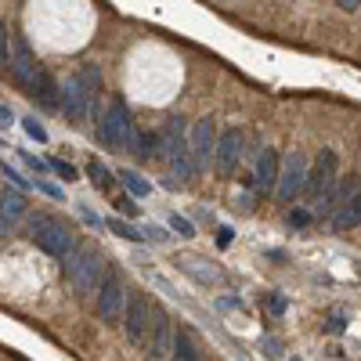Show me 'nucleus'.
Listing matches in <instances>:
<instances>
[{"mask_svg": "<svg viewBox=\"0 0 361 361\" xmlns=\"http://www.w3.org/2000/svg\"><path fill=\"white\" fill-rule=\"evenodd\" d=\"M29 228H33V243L47 253V257H58V260H69L76 250H80V243H76V235L62 224V221H54V217H33L29 221Z\"/></svg>", "mask_w": 361, "mask_h": 361, "instance_id": "f03ea898", "label": "nucleus"}, {"mask_svg": "<svg viewBox=\"0 0 361 361\" xmlns=\"http://www.w3.org/2000/svg\"><path fill=\"white\" fill-rule=\"evenodd\" d=\"M231 238H235V231H231L228 224H221V228H217V246L228 250V246H231Z\"/></svg>", "mask_w": 361, "mask_h": 361, "instance_id": "e433bc0d", "label": "nucleus"}, {"mask_svg": "<svg viewBox=\"0 0 361 361\" xmlns=\"http://www.w3.org/2000/svg\"><path fill=\"white\" fill-rule=\"evenodd\" d=\"M347 329V314L343 311H336V314H329V322H325V333H333V336H340Z\"/></svg>", "mask_w": 361, "mask_h": 361, "instance_id": "c85d7f7f", "label": "nucleus"}, {"mask_svg": "<svg viewBox=\"0 0 361 361\" xmlns=\"http://www.w3.org/2000/svg\"><path fill=\"white\" fill-rule=\"evenodd\" d=\"M22 130H25L29 137H33L37 145H47V127L40 123L37 116H22Z\"/></svg>", "mask_w": 361, "mask_h": 361, "instance_id": "b1692460", "label": "nucleus"}, {"mask_svg": "<svg viewBox=\"0 0 361 361\" xmlns=\"http://www.w3.org/2000/svg\"><path fill=\"white\" fill-rule=\"evenodd\" d=\"M116 180H123V188H127L134 199H148V195H152V180H145V177H141L137 170H130V166L119 170Z\"/></svg>", "mask_w": 361, "mask_h": 361, "instance_id": "aec40b11", "label": "nucleus"}, {"mask_svg": "<svg viewBox=\"0 0 361 361\" xmlns=\"http://www.w3.org/2000/svg\"><path fill=\"white\" fill-rule=\"evenodd\" d=\"M109 231L112 235H119V238H127V243H145V231L141 228H134L130 221H123V217H112L109 221Z\"/></svg>", "mask_w": 361, "mask_h": 361, "instance_id": "4be33fe9", "label": "nucleus"}, {"mask_svg": "<svg viewBox=\"0 0 361 361\" xmlns=\"http://www.w3.org/2000/svg\"><path fill=\"white\" fill-rule=\"evenodd\" d=\"M90 98H94V94H90V90H87L76 76H69L66 87H62V112L73 119V123H83L87 109H90Z\"/></svg>", "mask_w": 361, "mask_h": 361, "instance_id": "4468645a", "label": "nucleus"}, {"mask_svg": "<svg viewBox=\"0 0 361 361\" xmlns=\"http://www.w3.org/2000/svg\"><path fill=\"white\" fill-rule=\"evenodd\" d=\"M37 188H40V192H44L47 199H54V202H62V199H66V188L51 185V180H40V177H37Z\"/></svg>", "mask_w": 361, "mask_h": 361, "instance_id": "c756f323", "label": "nucleus"}, {"mask_svg": "<svg viewBox=\"0 0 361 361\" xmlns=\"http://www.w3.org/2000/svg\"><path fill=\"white\" fill-rule=\"evenodd\" d=\"M11 123H15V112L8 105H0V127H11Z\"/></svg>", "mask_w": 361, "mask_h": 361, "instance_id": "4c0bfd02", "label": "nucleus"}, {"mask_svg": "<svg viewBox=\"0 0 361 361\" xmlns=\"http://www.w3.org/2000/svg\"><path fill=\"white\" fill-rule=\"evenodd\" d=\"M243 156H246V134L238 130V127H228V130H221V137H217V148H214V170H217V173L228 180V177L238 170Z\"/></svg>", "mask_w": 361, "mask_h": 361, "instance_id": "423d86ee", "label": "nucleus"}, {"mask_svg": "<svg viewBox=\"0 0 361 361\" xmlns=\"http://www.w3.org/2000/svg\"><path fill=\"white\" fill-rule=\"evenodd\" d=\"M279 170H282V156L275 152V148H260L257 166H253V188H257L260 195H275Z\"/></svg>", "mask_w": 361, "mask_h": 361, "instance_id": "9b49d317", "label": "nucleus"}, {"mask_svg": "<svg viewBox=\"0 0 361 361\" xmlns=\"http://www.w3.org/2000/svg\"><path fill=\"white\" fill-rule=\"evenodd\" d=\"M0 69H11V40H8L4 22H0Z\"/></svg>", "mask_w": 361, "mask_h": 361, "instance_id": "cd10ccee", "label": "nucleus"}, {"mask_svg": "<svg viewBox=\"0 0 361 361\" xmlns=\"http://www.w3.org/2000/svg\"><path fill=\"white\" fill-rule=\"evenodd\" d=\"M217 123L214 119H199V123H192V137H188V145H192V159H195V166H199V173L209 166V159H214V148H217Z\"/></svg>", "mask_w": 361, "mask_h": 361, "instance_id": "9d476101", "label": "nucleus"}, {"mask_svg": "<svg viewBox=\"0 0 361 361\" xmlns=\"http://www.w3.org/2000/svg\"><path fill=\"white\" fill-rule=\"evenodd\" d=\"M148 333H152V340H148V357L159 361V357H170V343H173V322L163 307H152V325H148Z\"/></svg>", "mask_w": 361, "mask_h": 361, "instance_id": "f8f14e48", "label": "nucleus"}, {"mask_svg": "<svg viewBox=\"0 0 361 361\" xmlns=\"http://www.w3.org/2000/svg\"><path fill=\"white\" fill-rule=\"evenodd\" d=\"M62 271H66V279L73 282V289L87 300V296H94L102 279H105V267H102V257L94 250H76L69 260H62Z\"/></svg>", "mask_w": 361, "mask_h": 361, "instance_id": "7ed1b4c3", "label": "nucleus"}, {"mask_svg": "<svg viewBox=\"0 0 361 361\" xmlns=\"http://www.w3.org/2000/svg\"><path fill=\"white\" fill-rule=\"evenodd\" d=\"M76 80L90 90V94H98L102 90V69L94 66V62H87V66H80V73H76Z\"/></svg>", "mask_w": 361, "mask_h": 361, "instance_id": "5701e85b", "label": "nucleus"}, {"mask_svg": "<svg viewBox=\"0 0 361 361\" xmlns=\"http://www.w3.org/2000/svg\"><path fill=\"white\" fill-rule=\"evenodd\" d=\"M116 209H119V217H137V214H141L137 202H134V195H130V199H116Z\"/></svg>", "mask_w": 361, "mask_h": 361, "instance_id": "473e14b6", "label": "nucleus"}, {"mask_svg": "<svg viewBox=\"0 0 361 361\" xmlns=\"http://www.w3.org/2000/svg\"><path fill=\"white\" fill-rule=\"evenodd\" d=\"M170 231H173V235H180V238H195V224H192L188 217H180V214H173V217H170Z\"/></svg>", "mask_w": 361, "mask_h": 361, "instance_id": "393cba45", "label": "nucleus"}, {"mask_svg": "<svg viewBox=\"0 0 361 361\" xmlns=\"http://www.w3.org/2000/svg\"><path fill=\"white\" fill-rule=\"evenodd\" d=\"M141 231H145V243H170L166 228H156V224H148V228H141Z\"/></svg>", "mask_w": 361, "mask_h": 361, "instance_id": "7c9ffc66", "label": "nucleus"}, {"mask_svg": "<svg viewBox=\"0 0 361 361\" xmlns=\"http://www.w3.org/2000/svg\"><path fill=\"white\" fill-rule=\"evenodd\" d=\"M22 217H25V199H22V192H4V195H0V238H4Z\"/></svg>", "mask_w": 361, "mask_h": 361, "instance_id": "f3484780", "label": "nucleus"}, {"mask_svg": "<svg viewBox=\"0 0 361 361\" xmlns=\"http://www.w3.org/2000/svg\"><path fill=\"white\" fill-rule=\"evenodd\" d=\"M37 54L33 51H29V44L22 40V37H15L11 40V76L22 83V87H29V83H33V76H37Z\"/></svg>", "mask_w": 361, "mask_h": 361, "instance_id": "dca6fc26", "label": "nucleus"}, {"mask_svg": "<svg viewBox=\"0 0 361 361\" xmlns=\"http://www.w3.org/2000/svg\"><path fill=\"white\" fill-rule=\"evenodd\" d=\"M307 170L311 163L300 156V152H289L282 159V170H279V185H275V199L279 202H296L307 188Z\"/></svg>", "mask_w": 361, "mask_h": 361, "instance_id": "39448f33", "label": "nucleus"}, {"mask_svg": "<svg viewBox=\"0 0 361 361\" xmlns=\"http://www.w3.org/2000/svg\"><path fill=\"white\" fill-rule=\"evenodd\" d=\"M80 217H83V221H87L90 228H94V231H98V228H105V221H102V217H98V214H94V209H90V206H80Z\"/></svg>", "mask_w": 361, "mask_h": 361, "instance_id": "72a5a7b5", "label": "nucleus"}, {"mask_svg": "<svg viewBox=\"0 0 361 361\" xmlns=\"http://www.w3.org/2000/svg\"><path fill=\"white\" fill-rule=\"evenodd\" d=\"M18 156H22V163H25L29 170H37V173H44V170H47V163H44V159H37V156H29V152H18Z\"/></svg>", "mask_w": 361, "mask_h": 361, "instance_id": "c9c22d12", "label": "nucleus"}, {"mask_svg": "<svg viewBox=\"0 0 361 361\" xmlns=\"http://www.w3.org/2000/svg\"><path fill=\"white\" fill-rule=\"evenodd\" d=\"M47 170H54L62 180H76V177H80V170H76L73 163H66V159H47Z\"/></svg>", "mask_w": 361, "mask_h": 361, "instance_id": "a878e982", "label": "nucleus"}, {"mask_svg": "<svg viewBox=\"0 0 361 361\" xmlns=\"http://www.w3.org/2000/svg\"><path fill=\"white\" fill-rule=\"evenodd\" d=\"M25 90H29V98H33L40 109H47V112H58V109H62V87H58V80H54L47 69H37L33 83H29Z\"/></svg>", "mask_w": 361, "mask_h": 361, "instance_id": "ddd939ff", "label": "nucleus"}, {"mask_svg": "<svg viewBox=\"0 0 361 361\" xmlns=\"http://www.w3.org/2000/svg\"><path fill=\"white\" fill-rule=\"evenodd\" d=\"M87 177H90V185H94L98 192H109L112 180H116V173H112L102 159H90V163H87Z\"/></svg>", "mask_w": 361, "mask_h": 361, "instance_id": "412c9836", "label": "nucleus"}, {"mask_svg": "<svg viewBox=\"0 0 361 361\" xmlns=\"http://www.w3.org/2000/svg\"><path fill=\"white\" fill-rule=\"evenodd\" d=\"M289 224H293V228H307V224H311V214H307V209H293Z\"/></svg>", "mask_w": 361, "mask_h": 361, "instance_id": "f704fd0d", "label": "nucleus"}, {"mask_svg": "<svg viewBox=\"0 0 361 361\" xmlns=\"http://www.w3.org/2000/svg\"><path fill=\"white\" fill-rule=\"evenodd\" d=\"M264 307H267L271 314H286V296H282V293H271V296L264 300Z\"/></svg>", "mask_w": 361, "mask_h": 361, "instance_id": "2f4dec72", "label": "nucleus"}, {"mask_svg": "<svg viewBox=\"0 0 361 361\" xmlns=\"http://www.w3.org/2000/svg\"><path fill=\"white\" fill-rule=\"evenodd\" d=\"M148 325H152V307H148L145 293H127V304H123V333L134 347L145 343L148 336Z\"/></svg>", "mask_w": 361, "mask_h": 361, "instance_id": "0eeeda50", "label": "nucleus"}, {"mask_svg": "<svg viewBox=\"0 0 361 361\" xmlns=\"http://www.w3.org/2000/svg\"><path fill=\"white\" fill-rule=\"evenodd\" d=\"M0 170H4V177H8V180H11V185H15V188H18V192H29V188H33V180H25V177H22V173H18V170H15V166H8V163H4V159H0Z\"/></svg>", "mask_w": 361, "mask_h": 361, "instance_id": "bb28decb", "label": "nucleus"}, {"mask_svg": "<svg viewBox=\"0 0 361 361\" xmlns=\"http://www.w3.org/2000/svg\"><path fill=\"white\" fill-rule=\"evenodd\" d=\"M94 304H98V318L105 325H116V322H123V304H127V289L123 282H119L116 275H105L98 293H94Z\"/></svg>", "mask_w": 361, "mask_h": 361, "instance_id": "6e6552de", "label": "nucleus"}, {"mask_svg": "<svg viewBox=\"0 0 361 361\" xmlns=\"http://www.w3.org/2000/svg\"><path fill=\"white\" fill-rule=\"evenodd\" d=\"M336 4H340V11H357L361 0H336Z\"/></svg>", "mask_w": 361, "mask_h": 361, "instance_id": "58836bf2", "label": "nucleus"}, {"mask_svg": "<svg viewBox=\"0 0 361 361\" xmlns=\"http://www.w3.org/2000/svg\"><path fill=\"white\" fill-rule=\"evenodd\" d=\"M159 156L170 163V170H173L180 180L199 177V166H195V159H192V145H188V134H185V119H180V116L166 119L163 137H159Z\"/></svg>", "mask_w": 361, "mask_h": 361, "instance_id": "f257e3e1", "label": "nucleus"}, {"mask_svg": "<svg viewBox=\"0 0 361 361\" xmlns=\"http://www.w3.org/2000/svg\"><path fill=\"white\" fill-rule=\"evenodd\" d=\"M130 123H134V119H130V109H127V102L116 94V98L109 102L105 116H102V123H98V137H102V145H105V148H112V152H123Z\"/></svg>", "mask_w": 361, "mask_h": 361, "instance_id": "20e7f679", "label": "nucleus"}, {"mask_svg": "<svg viewBox=\"0 0 361 361\" xmlns=\"http://www.w3.org/2000/svg\"><path fill=\"white\" fill-rule=\"evenodd\" d=\"M329 224H333V231H354V228H361V192L347 195V202L336 209L333 217H329Z\"/></svg>", "mask_w": 361, "mask_h": 361, "instance_id": "a211bd4d", "label": "nucleus"}, {"mask_svg": "<svg viewBox=\"0 0 361 361\" xmlns=\"http://www.w3.org/2000/svg\"><path fill=\"white\" fill-rule=\"evenodd\" d=\"M354 177H336L333 188H325L318 199H314V217H333L336 209L347 202V195H354Z\"/></svg>", "mask_w": 361, "mask_h": 361, "instance_id": "2eb2a0df", "label": "nucleus"}, {"mask_svg": "<svg viewBox=\"0 0 361 361\" xmlns=\"http://www.w3.org/2000/svg\"><path fill=\"white\" fill-rule=\"evenodd\" d=\"M336 177H340V156L333 152V148H322V152L314 156V163H311V170H307V188H304V195L318 199L325 188H333Z\"/></svg>", "mask_w": 361, "mask_h": 361, "instance_id": "1a4fd4ad", "label": "nucleus"}, {"mask_svg": "<svg viewBox=\"0 0 361 361\" xmlns=\"http://www.w3.org/2000/svg\"><path fill=\"white\" fill-rule=\"evenodd\" d=\"M170 357H177V361H199V357H202V350L195 347V340H192V333H188V329H173Z\"/></svg>", "mask_w": 361, "mask_h": 361, "instance_id": "6ab92c4d", "label": "nucleus"}]
</instances>
